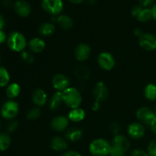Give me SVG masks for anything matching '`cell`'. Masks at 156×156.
<instances>
[{"instance_id":"1","label":"cell","mask_w":156,"mask_h":156,"mask_svg":"<svg viewBox=\"0 0 156 156\" xmlns=\"http://www.w3.org/2000/svg\"><path fill=\"white\" fill-rule=\"evenodd\" d=\"M62 101L70 109L79 108L82 105V96L79 89L75 87H69L62 92Z\"/></svg>"},{"instance_id":"2","label":"cell","mask_w":156,"mask_h":156,"mask_svg":"<svg viewBox=\"0 0 156 156\" xmlns=\"http://www.w3.org/2000/svg\"><path fill=\"white\" fill-rule=\"evenodd\" d=\"M7 45L11 50L16 53L24 51L27 47V41L25 36L19 31H13L8 36Z\"/></svg>"},{"instance_id":"3","label":"cell","mask_w":156,"mask_h":156,"mask_svg":"<svg viewBox=\"0 0 156 156\" xmlns=\"http://www.w3.org/2000/svg\"><path fill=\"white\" fill-rule=\"evenodd\" d=\"M111 144L103 138L95 139L89 145V152L93 156H108L111 151Z\"/></svg>"},{"instance_id":"4","label":"cell","mask_w":156,"mask_h":156,"mask_svg":"<svg viewBox=\"0 0 156 156\" xmlns=\"http://www.w3.org/2000/svg\"><path fill=\"white\" fill-rule=\"evenodd\" d=\"M19 113V105L14 100H9L5 102L1 107L0 114L7 120H14Z\"/></svg>"},{"instance_id":"5","label":"cell","mask_w":156,"mask_h":156,"mask_svg":"<svg viewBox=\"0 0 156 156\" xmlns=\"http://www.w3.org/2000/svg\"><path fill=\"white\" fill-rule=\"evenodd\" d=\"M41 7L47 13L57 17L62 13L64 4L62 0H42Z\"/></svg>"},{"instance_id":"6","label":"cell","mask_w":156,"mask_h":156,"mask_svg":"<svg viewBox=\"0 0 156 156\" xmlns=\"http://www.w3.org/2000/svg\"><path fill=\"white\" fill-rule=\"evenodd\" d=\"M136 116L139 122L147 126H150L151 123L156 118L155 111L148 107H142L139 108L136 113Z\"/></svg>"},{"instance_id":"7","label":"cell","mask_w":156,"mask_h":156,"mask_svg":"<svg viewBox=\"0 0 156 156\" xmlns=\"http://www.w3.org/2000/svg\"><path fill=\"white\" fill-rule=\"evenodd\" d=\"M98 64L102 69L111 71L114 68L116 64L115 58L111 53L107 51L101 52L98 56Z\"/></svg>"},{"instance_id":"8","label":"cell","mask_w":156,"mask_h":156,"mask_svg":"<svg viewBox=\"0 0 156 156\" xmlns=\"http://www.w3.org/2000/svg\"><path fill=\"white\" fill-rule=\"evenodd\" d=\"M139 44L146 51H154L156 50V36L149 32L144 33L139 38Z\"/></svg>"},{"instance_id":"9","label":"cell","mask_w":156,"mask_h":156,"mask_svg":"<svg viewBox=\"0 0 156 156\" xmlns=\"http://www.w3.org/2000/svg\"><path fill=\"white\" fill-rule=\"evenodd\" d=\"M92 94L94 98V101L101 103L108 99V95H109V91H108V87L105 85V82L100 81L94 85Z\"/></svg>"},{"instance_id":"10","label":"cell","mask_w":156,"mask_h":156,"mask_svg":"<svg viewBox=\"0 0 156 156\" xmlns=\"http://www.w3.org/2000/svg\"><path fill=\"white\" fill-rule=\"evenodd\" d=\"M52 85L56 91L62 92L70 87V80L68 76L62 73L56 74L52 79Z\"/></svg>"},{"instance_id":"11","label":"cell","mask_w":156,"mask_h":156,"mask_svg":"<svg viewBox=\"0 0 156 156\" xmlns=\"http://www.w3.org/2000/svg\"><path fill=\"white\" fill-rule=\"evenodd\" d=\"M91 47L86 43H81L76 46L74 51V55L76 59L79 62H85L89 59L91 56Z\"/></svg>"},{"instance_id":"12","label":"cell","mask_w":156,"mask_h":156,"mask_svg":"<svg viewBox=\"0 0 156 156\" xmlns=\"http://www.w3.org/2000/svg\"><path fill=\"white\" fill-rule=\"evenodd\" d=\"M127 133L129 137L133 140L143 138L146 134L144 124L140 122H133L130 123L127 127Z\"/></svg>"},{"instance_id":"13","label":"cell","mask_w":156,"mask_h":156,"mask_svg":"<svg viewBox=\"0 0 156 156\" xmlns=\"http://www.w3.org/2000/svg\"><path fill=\"white\" fill-rule=\"evenodd\" d=\"M69 124V120L68 117L63 115H58L53 118L50 122V126L52 129L56 132H62L66 130Z\"/></svg>"},{"instance_id":"14","label":"cell","mask_w":156,"mask_h":156,"mask_svg":"<svg viewBox=\"0 0 156 156\" xmlns=\"http://www.w3.org/2000/svg\"><path fill=\"white\" fill-rule=\"evenodd\" d=\"M14 9L21 18H27L31 12V6L26 0H17L14 3Z\"/></svg>"},{"instance_id":"15","label":"cell","mask_w":156,"mask_h":156,"mask_svg":"<svg viewBox=\"0 0 156 156\" xmlns=\"http://www.w3.org/2000/svg\"><path fill=\"white\" fill-rule=\"evenodd\" d=\"M33 103L38 108L44 107L48 101V95L42 88H37L33 91L31 95Z\"/></svg>"},{"instance_id":"16","label":"cell","mask_w":156,"mask_h":156,"mask_svg":"<svg viewBox=\"0 0 156 156\" xmlns=\"http://www.w3.org/2000/svg\"><path fill=\"white\" fill-rule=\"evenodd\" d=\"M29 50L34 54H38L44 52L46 48V43L41 37H33L27 42Z\"/></svg>"},{"instance_id":"17","label":"cell","mask_w":156,"mask_h":156,"mask_svg":"<svg viewBox=\"0 0 156 156\" xmlns=\"http://www.w3.org/2000/svg\"><path fill=\"white\" fill-rule=\"evenodd\" d=\"M50 147L56 152H66L68 149V142L63 137L55 136L51 140Z\"/></svg>"},{"instance_id":"18","label":"cell","mask_w":156,"mask_h":156,"mask_svg":"<svg viewBox=\"0 0 156 156\" xmlns=\"http://www.w3.org/2000/svg\"><path fill=\"white\" fill-rule=\"evenodd\" d=\"M85 115H86L85 111L79 107V108L70 109L67 117L69 121L73 123H79L85 118Z\"/></svg>"},{"instance_id":"19","label":"cell","mask_w":156,"mask_h":156,"mask_svg":"<svg viewBox=\"0 0 156 156\" xmlns=\"http://www.w3.org/2000/svg\"><path fill=\"white\" fill-rule=\"evenodd\" d=\"M74 76H76V79L81 81H86L88 80L91 76V72L89 69L84 65H78L73 69Z\"/></svg>"},{"instance_id":"20","label":"cell","mask_w":156,"mask_h":156,"mask_svg":"<svg viewBox=\"0 0 156 156\" xmlns=\"http://www.w3.org/2000/svg\"><path fill=\"white\" fill-rule=\"evenodd\" d=\"M112 145L123 149L125 152L129 150L130 147L129 140L125 136L121 135V134H117L114 136L112 140Z\"/></svg>"},{"instance_id":"21","label":"cell","mask_w":156,"mask_h":156,"mask_svg":"<svg viewBox=\"0 0 156 156\" xmlns=\"http://www.w3.org/2000/svg\"><path fill=\"white\" fill-rule=\"evenodd\" d=\"M55 21L59 24V27L65 30H69L73 27V18L67 15H59L55 17Z\"/></svg>"},{"instance_id":"22","label":"cell","mask_w":156,"mask_h":156,"mask_svg":"<svg viewBox=\"0 0 156 156\" xmlns=\"http://www.w3.org/2000/svg\"><path fill=\"white\" fill-rule=\"evenodd\" d=\"M21 93V87L17 82H12L6 87L5 94L9 100H14Z\"/></svg>"},{"instance_id":"23","label":"cell","mask_w":156,"mask_h":156,"mask_svg":"<svg viewBox=\"0 0 156 156\" xmlns=\"http://www.w3.org/2000/svg\"><path fill=\"white\" fill-rule=\"evenodd\" d=\"M66 139L71 142H78L83 137V132L81 129L76 127L70 128L66 133Z\"/></svg>"},{"instance_id":"24","label":"cell","mask_w":156,"mask_h":156,"mask_svg":"<svg viewBox=\"0 0 156 156\" xmlns=\"http://www.w3.org/2000/svg\"><path fill=\"white\" fill-rule=\"evenodd\" d=\"M62 101V92L60 91H55L54 94L50 98V101H49V108L51 111H56L61 107Z\"/></svg>"},{"instance_id":"25","label":"cell","mask_w":156,"mask_h":156,"mask_svg":"<svg viewBox=\"0 0 156 156\" xmlns=\"http://www.w3.org/2000/svg\"><path fill=\"white\" fill-rule=\"evenodd\" d=\"M56 27L53 22H44L38 28V33L43 37H50L54 34Z\"/></svg>"},{"instance_id":"26","label":"cell","mask_w":156,"mask_h":156,"mask_svg":"<svg viewBox=\"0 0 156 156\" xmlns=\"http://www.w3.org/2000/svg\"><path fill=\"white\" fill-rule=\"evenodd\" d=\"M144 95L147 100L150 101H156V85L149 83L144 88Z\"/></svg>"},{"instance_id":"27","label":"cell","mask_w":156,"mask_h":156,"mask_svg":"<svg viewBox=\"0 0 156 156\" xmlns=\"http://www.w3.org/2000/svg\"><path fill=\"white\" fill-rule=\"evenodd\" d=\"M12 140L9 133L7 132L0 133V151L5 152L11 146Z\"/></svg>"},{"instance_id":"28","label":"cell","mask_w":156,"mask_h":156,"mask_svg":"<svg viewBox=\"0 0 156 156\" xmlns=\"http://www.w3.org/2000/svg\"><path fill=\"white\" fill-rule=\"evenodd\" d=\"M10 74L7 69L0 66V88L7 87L10 84Z\"/></svg>"},{"instance_id":"29","label":"cell","mask_w":156,"mask_h":156,"mask_svg":"<svg viewBox=\"0 0 156 156\" xmlns=\"http://www.w3.org/2000/svg\"><path fill=\"white\" fill-rule=\"evenodd\" d=\"M136 19L140 22L146 23L152 19V13L151 8H143L141 12L136 17Z\"/></svg>"},{"instance_id":"30","label":"cell","mask_w":156,"mask_h":156,"mask_svg":"<svg viewBox=\"0 0 156 156\" xmlns=\"http://www.w3.org/2000/svg\"><path fill=\"white\" fill-rule=\"evenodd\" d=\"M41 116V110L38 107L31 108L26 114V117L29 120H36Z\"/></svg>"},{"instance_id":"31","label":"cell","mask_w":156,"mask_h":156,"mask_svg":"<svg viewBox=\"0 0 156 156\" xmlns=\"http://www.w3.org/2000/svg\"><path fill=\"white\" fill-rule=\"evenodd\" d=\"M21 57L24 62L28 64H31L34 62V55L32 52L28 50H24L21 53Z\"/></svg>"},{"instance_id":"32","label":"cell","mask_w":156,"mask_h":156,"mask_svg":"<svg viewBox=\"0 0 156 156\" xmlns=\"http://www.w3.org/2000/svg\"><path fill=\"white\" fill-rule=\"evenodd\" d=\"M18 127V123L17 120H9V123H7L6 126V132L8 133H12L15 132Z\"/></svg>"},{"instance_id":"33","label":"cell","mask_w":156,"mask_h":156,"mask_svg":"<svg viewBox=\"0 0 156 156\" xmlns=\"http://www.w3.org/2000/svg\"><path fill=\"white\" fill-rule=\"evenodd\" d=\"M125 152L123 149H120V148L117 147V146H113L111 144V151H110V156H125Z\"/></svg>"},{"instance_id":"34","label":"cell","mask_w":156,"mask_h":156,"mask_svg":"<svg viewBox=\"0 0 156 156\" xmlns=\"http://www.w3.org/2000/svg\"><path fill=\"white\" fill-rule=\"evenodd\" d=\"M147 152L149 156H156V139H154L148 145Z\"/></svg>"},{"instance_id":"35","label":"cell","mask_w":156,"mask_h":156,"mask_svg":"<svg viewBox=\"0 0 156 156\" xmlns=\"http://www.w3.org/2000/svg\"><path fill=\"white\" fill-rule=\"evenodd\" d=\"M110 130L111 132L114 134V136L117 135V134H120V123H117V122H114L111 124L110 126Z\"/></svg>"},{"instance_id":"36","label":"cell","mask_w":156,"mask_h":156,"mask_svg":"<svg viewBox=\"0 0 156 156\" xmlns=\"http://www.w3.org/2000/svg\"><path fill=\"white\" fill-rule=\"evenodd\" d=\"M155 0H139L140 5L143 8H150L155 4Z\"/></svg>"},{"instance_id":"37","label":"cell","mask_w":156,"mask_h":156,"mask_svg":"<svg viewBox=\"0 0 156 156\" xmlns=\"http://www.w3.org/2000/svg\"><path fill=\"white\" fill-rule=\"evenodd\" d=\"M131 156H149V155H148L147 151L141 149H136L133 151Z\"/></svg>"},{"instance_id":"38","label":"cell","mask_w":156,"mask_h":156,"mask_svg":"<svg viewBox=\"0 0 156 156\" xmlns=\"http://www.w3.org/2000/svg\"><path fill=\"white\" fill-rule=\"evenodd\" d=\"M142 9H143V7L141 5H135L134 7H133L132 10H131V15L133 17H134V18H136V17L138 16V15L141 12Z\"/></svg>"},{"instance_id":"39","label":"cell","mask_w":156,"mask_h":156,"mask_svg":"<svg viewBox=\"0 0 156 156\" xmlns=\"http://www.w3.org/2000/svg\"><path fill=\"white\" fill-rule=\"evenodd\" d=\"M62 156H82L79 152L75 150H69L64 152Z\"/></svg>"},{"instance_id":"40","label":"cell","mask_w":156,"mask_h":156,"mask_svg":"<svg viewBox=\"0 0 156 156\" xmlns=\"http://www.w3.org/2000/svg\"><path fill=\"white\" fill-rule=\"evenodd\" d=\"M7 38L8 37L6 34L2 30H0V44H4L5 41H7Z\"/></svg>"},{"instance_id":"41","label":"cell","mask_w":156,"mask_h":156,"mask_svg":"<svg viewBox=\"0 0 156 156\" xmlns=\"http://www.w3.org/2000/svg\"><path fill=\"white\" fill-rule=\"evenodd\" d=\"M133 34L136 37H137L138 38H140V37H141L142 35L144 34V32L143 31V30H142L141 28H139V27H137V28H136L135 30H134Z\"/></svg>"},{"instance_id":"42","label":"cell","mask_w":156,"mask_h":156,"mask_svg":"<svg viewBox=\"0 0 156 156\" xmlns=\"http://www.w3.org/2000/svg\"><path fill=\"white\" fill-rule=\"evenodd\" d=\"M149 126H150L151 130H152V132L153 133L154 135L156 136V118L153 120V122L151 123V125Z\"/></svg>"},{"instance_id":"43","label":"cell","mask_w":156,"mask_h":156,"mask_svg":"<svg viewBox=\"0 0 156 156\" xmlns=\"http://www.w3.org/2000/svg\"><path fill=\"white\" fill-rule=\"evenodd\" d=\"M152 13V19H154L156 21V2L151 8Z\"/></svg>"},{"instance_id":"44","label":"cell","mask_w":156,"mask_h":156,"mask_svg":"<svg viewBox=\"0 0 156 156\" xmlns=\"http://www.w3.org/2000/svg\"><path fill=\"white\" fill-rule=\"evenodd\" d=\"M5 26V19L2 17V15L0 14V30H2Z\"/></svg>"},{"instance_id":"45","label":"cell","mask_w":156,"mask_h":156,"mask_svg":"<svg viewBox=\"0 0 156 156\" xmlns=\"http://www.w3.org/2000/svg\"><path fill=\"white\" fill-rule=\"evenodd\" d=\"M92 108L94 111H98L99 108H100V103H98V102L94 101V105H93Z\"/></svg>"},{"instance_id":"46","label":"cell","mask_w":156,"mask_h":156,"mask_svg":"<svg viewBox=\"0 0 156 156\" xmlns=\"http://www.w3.org/2000/svg\"><path fill=\"white\" fill-rule=\"evenodd\" d=\"M69 2L73 3V4H81L83 2H85V0H68Z\"/></svg>"},{"instance_id":"47","label":"cell","mask_w":156,"mask_h":156,"mask_svg":"<svg viewBox=\"0 0 156 156\" xmlns=\"http://www.w3.org/2000/svg\"><path fill=\"white\" fill-rule=\"evenodd\" d=\"M3 5H4V6H5V7H11L12 2H11L10 0H4V1H3Z\"/></svg>"},{"instance_id":"48","label":"cell","mask_w":156,"mask_h":156,"mask_svg":"<svg viewBox=\"0 0 156 156\" xmlns=\"http://www.w3.org/2000/svg\"><path fill=\"white\" fill-rule=\"evenodd\" d=\"M1 127H2V123L1 121H0V129H1Z\"/></svg>"},{"instance_id":"49","label":"cell","mask_w":156,"mask_h":156,"mask_svg":"<svg viewBox=\"0 0 156 156\" xmlns=\"http://www.w3.org/2000/svg\"><path fill=\"white\" fill-rule=\"evenodd\" d=\"M1 59H2V56H1V54H0V62H1Z\"/></svg>"},{"instance_id":"50","label":"cell","mask_w":156,"mask_h":156,"mask_svg":"<svg viewBox=\"0 0 156 156\" xmlns=\"http://www.w3.org/2000/svg\"><path fill=\"white\" fill-rule=\"evenodd\" d=\"M154 108H155V109L156 110V105H155V106H154Z\"/></svg>"}]
</instances>
